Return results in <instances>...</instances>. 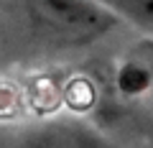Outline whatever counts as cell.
Returning a JSON list of instances; mask_svg holds the SVG:
<instances>
[{"label": "cell", "instance_id": "2", "mask_svg": "<svg viewBox=\"0 0 153 148\" xmlns=\"http://www.w3.org/2000/svg\"><path fill=\"white\" fill-rule=\"evenodd\" d=\"M8 148H107V143L79 120H49L26 130Z\"/></svg>", "mask_w": 153, "mask_h": 148}, {"label": "cell", "instance_id": "4", "mask_svg": "<svg viewBox=\"0 0 153 148\" xmlns=\"http://www.w3.org/2000/svg\"><path fill=\"white\" fill-rule=\"evenodd\" d=\"M105 5L130 26L153 33V0H102Z\"/></svg>", "mask_w": 153, "mask_h": 148}, {"label": "cell", "instance_id": "3", "mask_svg": "<svg viewBox=\"0 0 153 148\" xmlns=\"http://www.w3.org/2000/svg\"><path fill=\"white\" fill-rule=\"evenodd\" d=\"M115 84H117V92L123 97H143V94H151V87H153L151 64L143 61V59L123 61L117 74H115Z\"/></svg>", "mask_w": 153, "mask_h": 148}, {"label": "cell", "instance_id": "1", "mask_svg": "<svg viewBox=\"0 0 153 148\" xmlns=\"http://www.w3.org/2000/svg\"><path fill=\"white\" fill-rule=\"evenodd\" d=\"M31 26L61 46H87L105 39L120 18L102 0H23Z\"/></svg>", "mask_w": 153, "mask_h": 148}, {"label": "cell", "instance_id": "5", "mask_svg": "<svg viewBox=\"0 0 153 148\" xmlns=\"http://www.w3.org/2000/svg\"><path fill=\"white\" fill-rule=\"evenodd\" d=\"M148 64H151V74H153V56L148 59ZM151 97H153V87H151Z\"/></svg>", "mask_w": 153, "mask_h": 148}]
</instances>
